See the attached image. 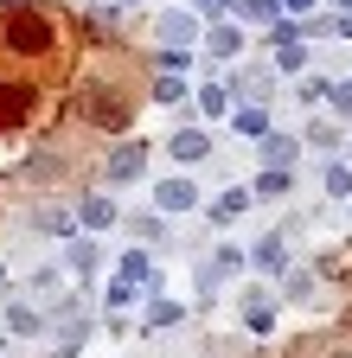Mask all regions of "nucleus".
<instances>
[{"label": "nucleus", "mask_w": 352, "mask_h": 358, "mask_svg": "<svg viewBox=\"0 0 352 358\" xmlns=\"http://www.w3.org/2000/svg\"><path fill=\"white\" fill-rule=\"evenodd\" d=\"M327 96H333L339 109H352V83H333V90H327Z\"/></svg>", "instance_id": "obj_29"}, {"label": "nucleus", "mask_w": 352, "mask_h": 358, "mask_svg": "<svg viewBox=\"0 0 352 358\" xmlns=\"http://www.w3.org/2000/svg\"><path fill=\"white\" fill-rule=\"evenodd\" d=\"M7 333H20V339H38V333H45V320H38L32 301H13L7 307Z\"/></svg>", "instance_id": "obj_7"}, {"label": "nucleus", "mask_w": 352, "mask_h": 358, "mask_svg": "<svg viewBox=\"0 0 352 358\" xmlns=\"http://www.w3.org/2000/svg\"><path fill=\"white\" fill-rule=\"evenodd\" d=\"M148 327H154V333L186 327V307H180V301H154V307H148Z\"/></svg>", "instance_id": "obj_13"}, {"label": "nucleus", "mask_w": 352, "mask_h": 358, "mask_svg": "<svg viewBox=\"0 0 352 358\" xmlns=\"http://www.w3.org/2000/svg\"><path fill=\"white\" fill-rule=\"evenodd\" d=\"M71 268H77V275H90V268H97V243H90V237L71 243Z\"/></svg>", "instance_id": "obj_24"}, {"label": "nucleus", "mask_w": 352, "mask_h": 358, "mask_svg": "<svg viewBox=\"0 0 352 358\" xmlns=\"http://www.w3.org/2000/svg\"><path fill=\"white\" fill-rule=\"evenodd\" d=\"M301 141H307V148H339V128H333V122H307Z\"/></svg>", "instance_id": "obj_23"}, {"label": "nucleus", "mask_w": 352, "mask_h": 358, "mask_svg": "<svg viewBox=\"0 0 352 358\" xmlns=\"http://www.w3.org/2000/svg\"><path fill=\"white\" fill-rule=\"evenodd\" d=\"M327 358H352V352H327Z\"/></svg>", "instance_id": "obj_32"}, {"label": "nucleus", "mask_w": 352, "mask_h": 358, "mask_svg": "<svg viewBox=\"0 0 352 358\" xmlns=\"http://www.w3.org/2000/svg\"><path fill=\"white\" fill-rule=\"evenodd\" d=\"M346 211H352V205H346Z\"/></svg>", "instance_id": "obj_35"}, {"label": "nucleus", "mask_w": 352, "mask_h": 358, "mask_svg": "<svg viewBox=\"0 0 352 358\" xmlns=\"http://www.w3.org/2000/svg\"><path fill=\"white\" fill-rule=\"evenodd\" d=\"M244 262H250V256H244V250H231V243H225V250H218V256H211V262H205V288H211V282H218V275H244Z\"/></svg>", "instance_id": "obj_11"}, {"label": "nucleus", "mask_w": 352, "mask_h": 358, "mask_svg": "<svg viewBox=\"0 0 352 358\" xmlns=\"http://www.w3.org/2000/svg\"><path fill=\"white\" fill-rule=\"evenodd\" d=\"M288 301H314V282H307V268H288Z\"/></svg>", "instance_id": "obj_26"}, {"label": "nucleus", "mask_w": 352, "mask_h": 358, "mask_svg": "<svg viewBox=\"0 0 352 358\" xmlns=\"http://www.w3.org/2000/svg\"><path fill=\"white\" fill-rule=\"evenodd\" d=\"M26 103H32V96H26L20 83H0V128H7V122H20V115H26Z\"/></svg>", "instance_id": "obj_18"}, {"label": "nucleus", "mask_w": 352, "mask_h": 358, "mask_svg": "<svg viewBox=\"0 0 352 358\" xmlns=\"http://www.w3.org/2000/svg\"><path fill=\"white\" fill-rule=\"evenodd\" d=\"M0 320H7V313H0Z\"/></svg>", "instance_id": "obj_34"}, {"label": "nucleus", "mask_w": 352, "mask_h": 358, "mask_svg": "<svg viewBox=\"0 0 352 358\" xmlns=\"http://www.w3.org/2000/svg\"><path fill=\"white\" fill-rule=\"evenodd\" d=\"M244 327H250L256 339H269V333H276V301H269V294H250V301H244Z\"/></svg>", "instance_id": "obj_4"}, {"label": "nucleus", "mask_w": 352, "mask_h": 358, "mask_svg": "<svg viewBox=\"0 0 352 358\" xmlns=\"http://www.w3.org/2000/svg\"><path fill=\"white\" fill-rule=\"evenodd\" d=\"M288 186H295V173H288V166H262V173H256V186H250V192H256V199H282Z\"/></svg>", "instance_id": "obj_10"}, {"label": "nucleus", "mask_w": 352, "mask_h": 358, "mask_svg": "<svg viewBox=\"0 0 352 358\" xmlns=\"http://www.w3.org/2000/svg\"><path fill=\"white\" fill-rule=\"evenodd\" d=\"M154 96H160V103H186V77L160 64V77H154Z\"/></svg>", "instance_id": "obj_19"}, {"label": "nucleus", "mask_w": 352, "mask_h": 358, "mask_svg": "<svg viewBox=\"0 0 352 358\" xmlns=\"http://www.w3.org/2000/svg\"><path fill=\"white\" fill-rule=\"evenodd\" d=\"M115 275H128V282H141V288H154V282H160V275H154V262H148L141 250H128V256H122V268H115Z\"/></svg>", "instance_id": "obj_17"}, {"label": "nucleus", "mask_w": 352, "mask_h": 358, "mask_svg": "<svg viewBox=\"0 0 352 358\" xmlns=\"http://www.w3.org/2000/svg\"><path fill=\"white\" fill-rule=\"evenodd\" d=\"M211 52H218V58H237V52H244V32H237V26H211Z\"/></svg>", "instance_id": "obj_20"}, {"label": "nucleus", "mask_w": 352, "mask_h": 358, "mask_svg": "<svg viewBox=\"0 0 352 358\" xmlns=\"http://www.w3.org/2000/svg\"><path fill=\"white\" fill-rule=\"evenodd\" d=\"M295 154H301L295 134H262V166H295Z\"/></svg>", "instance_id": "obj_9"}, {"label": "nucleus", "mask_w": 352, "mask_h": 358, "mask_svg": "<svg viewBox=\"0 0 352 358\" xmlns=\"http://www.w3.org/2000/svg\"><path fill=\"white\" fill-rule=\"evenodd\" d=\"M122 7H135V0H122Z\"/></svg>", "instance_id": "obj_33"}, {"label": "nucleus", "mask_w": 352, "mask_h": 358, "mask_svg": "<svg viewBox=\"0 0 352 358\" xmlns=\"http://www.w3.org/2000/svg\"><path fill=\"white\" fill-rule=\"evenodd\" d=\"M77 217H83V231H90V237H97V231H115V199H103V192H97V199H83Z\"/></svg>", "instance_id": "obj_5"}, {"label": "nucleus", "mask_w": 352, "mask_h": 358, "mask_svg": "<svg viewBox=\"0 0 352 358\" xmlns=\"http://www.w3.org/2000/svg\"><path fill=\"white\" fill-rule=\"evenodd\" d=\"M250 262H256V268H288V243H282V237H262V243L250 250Z\"/></svg>", "instance_id": "obj_16"}, {"label": "nucleus", "mask_w": 352, "mask_h": 358, "mask_svg": "<svg viewBox=\"0 0 352 358\" xmlns=\"http://www.w3.org/2000/svg\"><path fill=\"white\" fill-rule=\"evenodd\" d=\"M321 186H327L333 199H352V166H346V160H327V166H321Z\"/></svg>", "instance_id": "obj_15"}, {"label": "nucleus", "mask_w": 352, "mask_h": 358, "mask_svg": "<svg viewBox=\"0 0 352 358\" xmlns=\"http://www.w3.org/2000/svg\"><path fill=\"white\" fill-rule=\"evenodd\" d=\"M7 38H13V52H45V45H52V26L38 20V13H20L7 26Z\"/></svg>", "instance_id": "obj_3"}, {"label": "nucleus", "mask_w": 352, "mask_h": 358, "mask_svg": "<svg viewBox=\"0 0 352 358\" xmlns=\"http://www.w3.org/2000/svg\"><path fill=\"white\" fill-rule=\"evenodd\" d=\"M141 160H148V154L128 141V148H115V154H109V166H103V173L115 179V186H128V179H141Z\"/></svg>", "instance_id": "obj_6"}, {"label": "nucleus", "mask_w": 352, "mask_h": 358, "mask_svg": "<svg viewBox=\"0 0 352 358\" xmlns=\"http://www.w3.org/2000/svg\"><path fill=\"white\" fill-rule=\"evenodd\" d=\"M199 13H225V7H237V0H192Z\"/></svg>", "instance_id": "obj_30"}, {"label": "nucleus", "mask_w": 352, "mask_h": 358, "mask_svg": "<svg viewBox=\"0 0 352 358\" xmlns=\"http://www.w3.org/2000/svg\"><path fill=\"white\" fill-rule=\"evenodd\" d=\"M77 109L90 115L97 128H109V134H122V128H128V103L115 96V90H83V96H77Z\"/></svg>", "instance_id": "obj_1"}, {"label": "nucleus", "mask_w": 352, "mask_h": 358, "mask_svg": "<svg viewBox=\"0 0 352 358\" xmlns=\"http://www.w3.org/2000/svg\"><path fill=\"white\" fill-rule=\"evenodd\" d=\"M244 205H250V192H218V199H211V217L225 224V217H237Z\"/></svg>", "instance_id": "obj_22"}, {"label": "nucleus", "mask_w": 352, "mask_h": 358, "mask_svg": "<svg viewBox=\"0 0 352 358\" xmlns=\"http://www.w3.org/2000/svg\"><path fill=\"white\" fill-rule=\"evenodd\" d=\"M52 294H64V268H58V262L32 268V301H52Z\"/></svg>", "instance_id": "obj_12"}, {"label": "nucleus", "mask_w": 352, "mask_h": 358, "mask_svg": "<svg viewBox=\"0 0 352 358\" xmlns=\"http://www.w3.org/2000/svg\"><path fill=\"white\" fill-rule=\"evenodd\" d=\"M244 20H276V0H237Z\"/></svg>", "instance_id": "obj_27"}, {"label": "nucleus", "mask_w": 352, "mask_h": 358, "mask_svg": "<svg viewBox=\"0 0 352 358\" xmlns=\"http://www.w3.org/2000/svg\"><path fill=\"white\" fill-rule=\"evenodd\" d=\"M282 7H295V13H307V7H314V0H282Z\"/></svg>", "instance_id": "obj_31"}, {"label": "nucleus", "mask_w": 352, "mask_h": 358, "mask_svg": "<svg viewBox=\"0 0 352 358\" xmlns=\"http://www.w3.org/2000/svg\"><path fill=\"white\" fill-rule=\"evenodd\" d=\"M38 231H52V237H71V211H38Z\"/></svg>", "instance_id": "obj_25"}, {"label": "nucleus", "mask_w": 352, "mask_h": 358, "mask_svg": "<svg viewBox=\"0 0 352 358\" xmlns=\"http://www.w3.org/2000/svg\"><path fill=\"white\" fill-rule=\"evenodd\" d=\"M154 32H160V45H192V38H199V20H192V13H167Z\"/></svg>", "instance_id": "obj_8"}, {"label": "nucleus", "mask_w": 352, "mask_h": 358, "mask_svg": "<svg viewBox=\"0 0 352 358\" xmlns=\"http://www.w3.org/2000/svg\"><path fill=\"white\" fill-rule=\"evenodd\" d=\"M199 109L205 115H225V90H199Z\"/></svg>", "instance_id": "obj_28"}, {"label": "nucleus", "mask_w": 352, "mask_h": 358, "mask_svg": "<svg viewBox=\"0 0 352 358\" xmlns=\"http://www.w3.org/2000/svg\"><path fill=\"white\" fill-rule=\"evenodd\" d=\"M205 154H211V141H205L199 128H180V134H173V160H205Z\"/></svg>", "instance_id": "obj_14"}, {"label": "nucleus", "mask_w": 352, "mask_h": 358, "mask_svg": "<svg viewBox=\"0 0 352 358\" xmlns=\"http://www.w3.org/2000/svg\"><path fill=\"white\" fill-rule=\"evenodd\" d=\"M154 205H160V211H192V205H199V186H192L186 173H173V179H160V186H154Z\"/></svg>", "instance_id": "obj_2"}, {"label": "nucleus", "mask_w": 352, "mask_h": 358, "mask_svg": "<svg viewBox=\"0 0 352 358\" xmlns=\"http://www.w3.org/2000/svg\"><path fill=\"white\" fill-rule=\"evenodd\" d=\"M237 134H250V141H262V134H269V115H262V109H237Z\"/></svg>", "instance_id": "obj_21"}]
</instances>
